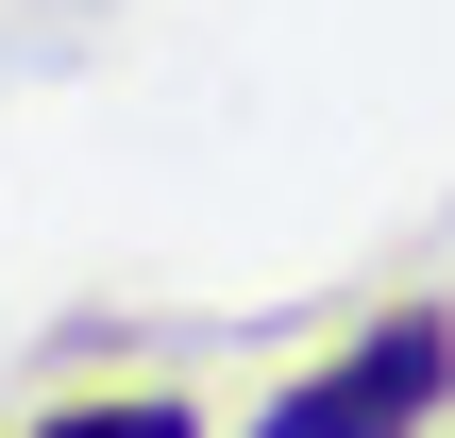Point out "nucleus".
Instances as JSON below:
<instances>
[{
	"label": "nucleus",
	"mask_w": 455,
	"mask_h": 438,
	"mask_svg": "<svg viewBox=\"0 0 455 438\" xmlns=\"http://www.w3.org/2000/svg\"><path fill=\"white\" fill-rule=\"evenodd\" d=\"M455 405V321L439 304H405V321H371L338 371H304V388H270L253 438H422Z\"/></svg>",
	"instance_id": "obj_1"
},
{
	"label": "nucleus",
	"mask_w": 455,
	"mask_h": 438,
	"mask_svg": "<svg viewBox=\"0 0 455 438\" xmlns=\"http://www.w3.org/2000/svg\"><path fill=\"white\" fill-rule=\"evenodd\" d=\"M34 438H203V405H169V388H84V405H51Z\"/></svg>",
	"instance_id": "obj_2"
}]
</instances>
